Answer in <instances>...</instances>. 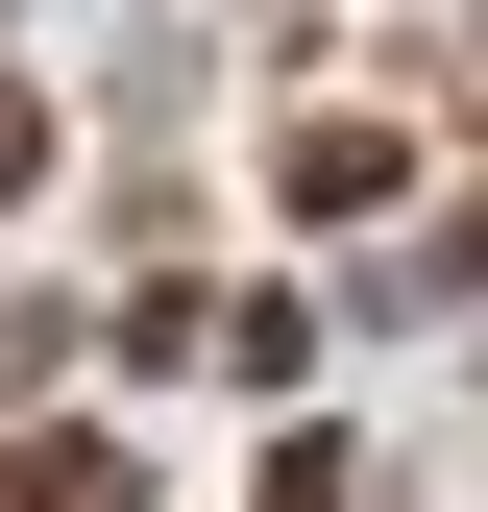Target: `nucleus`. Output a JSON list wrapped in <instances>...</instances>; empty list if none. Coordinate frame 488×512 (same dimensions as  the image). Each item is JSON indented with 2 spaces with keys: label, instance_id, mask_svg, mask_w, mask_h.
Here are the masks:
<instances>
[{
  "label": "nucleus",
  "instance_id": "1",
  "mask_svg": "<svg viewBox=\"0 0 488 512\" xmlns=\"http://www.w3.org/2000/svg\"><path fill=\"white\" fill-rule=\"evenodd\" d=\"M0 512H122V464H98V439H25V464H0Z\"/></svg>",
  "mask_w": 488,
  "mask_h": 512
}]
</instances>
